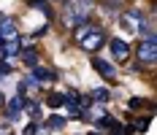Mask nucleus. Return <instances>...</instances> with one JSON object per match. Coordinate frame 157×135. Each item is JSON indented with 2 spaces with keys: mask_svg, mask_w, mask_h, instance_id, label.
Returning a JSON list of instances; mask_svg holds the SVG:
<instances>
[{
  "mask_svg": "<svg viewBox=\"0 0 157 135\" xmlns=\"http://www.w3.org/2000/svg\"><path fill=\"white\" fill-rule=\"evenodd\" d=\"M65 116H60V114H49V119H46V127L49 130H63L65 127Z\"/></svg>",
  "mask_w": 157,
  "mask_h": 135,
  "instance_id": "9b49d317",
  "label": "nucleus"
},
{
  "mask_svg": "<svg viewBox=\"0 0 157 135\" xmlns=\"http://www.w3.org/2000/svg\"><path fill=\"white\" fill-rule=\"evenodd\" d=\"M90 100H98V103H106L109 100V92L106 89H92V97Z\"/></svg>",
  "mask_w": 157,
  "mask_h": 135,
  "instance_id": "dca6fc26",
  "label": "nucleus"
},
{
  "mask_svg": "<svg viewBox=\"0 0 157 135\" xmlns=\"http://www.w3.org/2000/svg\"><path fill=\"white\" fill-rule=\"evenodd\" d=\"M136 57H138V65H141V68H155V62H157V41H155V35L138 41Z\"/></svg>",
  "mask_w": 157,
  "mask_h": 135,
  "instance_id": "f03ea898",
  "label": "nucleus"
},
{
  "mask_svg": "<svg viewBox=\"0 0 157 135\" xmlns=\"http://www.w3.org/2000/svg\"><path fill=\"white\" fill-rule=\"evenodd\" d=\"M119 24L127 32H138V27L144 24V14L138 8H130V11H119Z\"/></svg>",
  "mask_w": 157,
  "mask_h": 135,
  "instance_id": "20e7f679",
  "label": "nucleus"
},
{
  "mask_svg": "<svg viewBox=\"0 0 157 135\" xmlns=\"http://www.w3.org/2000/svg\"><path fill=\"white\" fill-rule=\"evenodd\" d=\"M30 76L35 78V81H52L57 73L49 70V68H41V65H33V68H30Z\"/></svg>",
  "mask_w": 157,
  "mask_h": 135,
  "instance_id": "1a4fd4ad",
  "label": "nucleus"
},
{
  "mask_svg": "<svg viewBox=\"0 0 157 135\" xmlns=\"http://www.w3.org/2000/svg\"><path fill=\"white\" fill-rule=\"evenodd\" d=\"M100 6H103L106 11H111V14H114V11H122V3H119V0H103Z\"/></svg>",
  "mask_w": 157,
  "mask_h": 135,
  "instance_id": "2eb2a0df",
  "label": "nucleus"
},
{
  "mask_svg": "<svg viewBox=\"0 0 157 135\" xmlns=\"http://www.w3.org/2000/svg\"><path fill=\"white\" fill-rule=\"evenodd\" d=\"M11 73V65L8 62H0V76H8Z\"/></svg>",
  "mask_w": 157,
  "mask_h": 135,
  "instance_id": "6ab92c4d",
  "label": "nucleus"
},
{
  "mask_svg": "<svg viewBox=\"0 0 157 135\" xmlns=\"http://www.w3.org/2000/svg\"><path fill=\"white\" fill-rule=\"evenodd\" d=\"M0 105H6V97H3V95H0Z\"/></svg>",
  "mask_w": 157,
  "mask_h": 135,
  "instance_id": "aec40b11",
  "label": "nucleus"
},
{
  "mask_svg": "<svg viewBox=\"0 0 157 135\" xmlns=\"http://www.w3.org/2000/svg\"><path fill=\"white\" fill-rule=\"evenodd\" d=\"M90 135H103V133H90Z\"/></svg>",
  "mask_w": 157,
  "mask_h": 135,
  "instance_id": "412c9836",
  "label": "nucleus"
},
{
  "mask_svg": "<svg viewBox=\"0 0 157 135\" xmlns=\"http://www.w3.org/2000/svg\"><path fill=\"white\" fill-rule=\"evenodd\" d=\"M22 133H25V135H38V127H35V124L30 122V124H27V127H25Z\"/></svg>",
  "mask_w": 157,
  "mask_h": 135,
  "instance_id": "a211bd4d",
  "label": "nucleus"
},
{
  "mask_svg": "<svg viewBox=\"0 0 157 135\" xmlns=\"http://www.w3.org/2000/svg\"><path fill=\"white\" fill-rule=\"evenodd\" d=\"M22 60H25V65H38V51L35 49H22Z\"/></svg>",
  "mask_w": 157,
  "mask_h": 135,
  "instance_id": "ddd939ff",
  "label": "nucleus"
},
{
  "mask_svg": "<svg viewBox=\"0 0 157 135\" xmlns=\"http://www.w3.org/2000/svg\"><path fill=\"white\" fill-rule=\"evenodd\" d=\"M22 108H25V97H11L8 100V105H6V122L11 124V122H16L19 116H22Z\"/></svg>",
  "mask_w": 157,
  "mask_h": 135,
  "instance_id": "423d86ee",
  "label": "nucleus"
},
{
  "mask_svg": "<svg viewBox=\"0 0 157 135\" xmlns=\"http://www.w3.org/2000/svg\"><path fill=\"white\" fill-rule=\"evenodd\" d=\"M127 105H130V111H138V108H144L146 103H144V100H138V97H133V100H130Z\"/></svg>",
  "mask_w": 157,
  "mask_h": 135,
  "instance_id": "f3484780",
  "label": "nucleus"
},
{
  "mask_svg": "<svg viewBox=\"0 0 157 135\" xmlns=\"http://www.w3.org/2000/svg\"><path fill=\"white\" fill-rule=\"evenodd\" d=\"M46 103H49V108H63V105H65V95H57V92H52Z\"/></svg>",
  "mask_w": 157,
  "mask_h": 135,
  "instance_id": "4468645a",
  "label": "nucleus"
},
{
  "mask_svg": "<svg viewBox=\"0 0 157 135\" xmlns=\"http://www.w3.org/2000/svg\"><path fill=\"white\" fill-rule=\"evenodd\" d=\"M103 43H106V32H103V27H92V32H87V35L78 41L81 51H87V54H95Z\"/></svg>",
  "mask_w": 157,
  "mask_h": 135,
  "instance_id": "7ed1b4c3",
  "label": "nucleus"
},
{
  "mask_svg": "<svg viewBox=\"0 0 157 135\" xmlns=\"http://www.w3.org/2000/svg\"><path fill=\"white\" fill-rule=\"evenodd\" d=\"M109 49H111V57L117 62H127L130 60V46H127V41H122V38L109 41Z\"/></svg>",
  "mask_w": 157,
  "mask_h": 135,
  "instance_id": "39448f33",
  "label": "nucleus"
},
{
  "mask_svg": "<svg viewBox=\"0 0 157 135\" xmlns=\"http://www.w3.org/2000/svg\"><path fill=\"white\" fill-rule=\"evenodd\" d=\"M0 78H3V76H0Z\"/></svg>",
  "mask_w": 157,
  "mask_h": 135,
  "instance_id": "4be33fe9",
  "label": "nucleus"
},
{
  "mask_svg": "<svg viewBox=\"0 0 157 135\" xmlns=\"http://www.w3.org/2000/svg\"><path fill=\"white\" fill-rule=\"evenodd\" d=\"M92 11H95V0H65L63 3V24L73 30L81 22H90Z\"/></svg>",
  "mask_w": 157,
  "mask_h": 135,
  "instance_id": "f257e3e1",
  "label": "nucleus"
},
{
  "mask_svg": "<svg viewBox=\"0 0 157 135\" xmlns=\"http://www.w3.org/2000/svg\"><path fill=\"white\" fill-rule=\"evenodd\" d=\"M27 3H30L33 8H38V11H44V14H46L49 19H52V16H54V11H52V6H49L46 0H27Z\"/></svg>",
  "mask_w": 157,
  "mask_h": 135,
  "instance_id": "f8f14e48",
  "label": "nucleus"
},
{
  "mask_svg": "<svg viewBox=\"0 0 157 135\" xmlns=\"http://www.w3.org/2000/svg\"><path fill=\"white\" fill-rule=\"evenodd\" d=\"M22 38H8V41H3V57L8 60V57H16L19 51H22Z\"/></svg>",
  "mask_w": 157,
  "mask_h": 135,
  "instance_id": "6e6552de",
  "label": "nucleus"
},
{
  "mask_svg": "<svg viewBox=\"0 0 157 135\" xmlns=\"http://www.w3.org/2000/svg\"><path fill=\"white\" fill-rule=\"evenodd\" d=\"M92 22H81V24H76V27H73V41H81V38H84V35H87V32H92Z\"/></svg>",
  "mask_w": 157,
  "mask_h": 135,
  "instance_id": "9d476101",
  "label": "nucleus"
},
{
  "mask_svg": "<svg viewBox=\"0 0 157 135\" xmlns=\"http://www.w3.org/2000/svg\"><path fill=\"white\" fill-rule=\"evenodd\" d=\"M92 68H95L100 76H103V78H109V81L117 76V68H114L109 60H100V57H92Z\"/></svg>",
  "mask_w": 157,
  "mask_h": 135,
  "instance_id": "0eeeda50",
  "label": "nucleus"
}]
</instances>
